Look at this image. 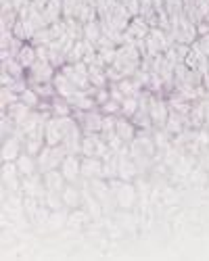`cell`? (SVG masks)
I'll list each match as a JSON object with an SVG mask.
<instances>
[{"instance_id":"39","label":"cell","mask_w":209,"mask_h":261,"mask_svg":"<svg viewBox=\"0 0 209 261\" xmlns=\"http://www.w3.org/2000/svg\"><path fill=\"white\" fill-rule=\"evenodd\" d=\"M15 80H17V77H15V75H11L9 71H3V75H0V82H3V86H11Z\"/></svg>"},{"instance_id":"11","label":"cell","mask_w":209,"mask_h":261,"mask_svg":"<svg viewBox=\"0 0 209 261\" xmlns=\"http://www.w3.org/2000/svg\"><path fill=\"white\" fill-rule=\"evenodd\" d=\"M115 132H117V136L123 140V142H132L134 140V136H136V132H138V127L132 123V119H128V117H123V115H117V121H115Z\"/></svg>"},{"instance_id":"30","label":"cell","mask_w":209,"mask_h":261,"mask_svg":"<svg viewBox=\"0 0 209 261\" xmlns=\"http://www.w3.org/2000/svg\"><path fill=\"white\" fill-rule=\"evenodd\" d=\"M19 100H23L28 107H32V109H38L40 107V102H42V98H40V94L32 88V86H30V88L28 90H23V92H21L19 94Z\"/></svg>"},{"instance_id":"14","label":"cell","mask_w":209,"mask_h":261,"mask_svg":"<svg viewBox=\"0 0 209 261\" xmlns=\"http://www.w3.org/2000/svg\"><path fill=\"white\" fill-rule=\"evenodd\" d=\"M15 165H17V169H19V176H21V178L30 176V173H34V171H38V161H36V157L30 155V153H25V150L17 157Z\"/></svg>"},{"instance_id":"25","label":"cell","mask_w":209,"mask_h":261,"mask_svg":"<svg viewBox=\"0 0 209 261\" xmlns=\"http://www.w3.org/2000/svg\"><path fill=\"white\" fill-rule=\"evenodd\" d=\"M100 36H102L100 19H94V21H88V23H84V40H86V42H90V44H96Z\"/></svg>"},{"instance_id":"22","label":"cell","mask_w":209,"mask_h":261,"mask_svg":"<svg viewBox=\"0 0 209 261\" xmlns=\"http://www.w3.org/2000/svg\"><path fill=\"white\" fill-rule=\"evenodd\" d=\"M17 61H19L21 65H23L25 69H30L32 65L38 61V55H36V46L32 44V42H25V44H23V48H21V50H19V55H17Z\"/></svg>"},{"instance_id":"32","label":"cell","mask_w":209,"mask_h":261,"mask_svg":"<svg viewBox=\"0 0 209 261\" xmlns=\"http://www.w3.org/2000/svg\"><path fill=\"white\" fill-rule=\"evenodd\" d=\"M115 121H117V115H102V125H100V136L107 138L109 134L115 132Z\"/></svg>"},{"instance_id":"24","label":"cell","mask_w":209,"mask_h":261,"mask_svg":"<svg viewBox=\"0 0 209 261\" xmlns=\"http://www.w3.org/2000/svg\"><path fill=\"white\" fill-rule=\"evenodd\" d=\"M117 165H119V157L111 150V153L102 159V178L104 180L117 178Z\"/></svg>"},{"instance_id":"19","label":"cell","mask_w":209,"mask_h":261,"mask_svg":"<svg viewBox=\"0 0 209 261\" xmlns=\"http://www.w3.org/2000/svg\"><path fill=\"white\" fill-rule=\"evenodd\" d=\"M44 19H46V23H57L59 19H63V0H48L46 7H44Z\"/></svg>"},{"instance_id":"5","label":"cell","mask_w":209,"mask_h":261,"mask_svg":"<svg viewBox=\"0 0 209 261\" xmlns=\"http://www.w3.org/2000/svg\"><path fill=\"white\" fill-rule=\"evenodd\" d=\"M149 113L153 119V127H163L170 115V107H167L165 96L159 94H151V105H149Z\"/></svg>"},{"instance_id":"4","label":"cell","mask_w":209,"mask_h":261,"mask_svg":"<svg viewBox=\"0 0 209 261\" xmlns=\"http://www.w3.org/2000/svg\"><path fill=\"white\" fill-rule=\"evenodd\" d=\"M55 73H57V69L50 65V61H42V59H38V61L32 65V67L28 69L25 80H28L30 86H34V84H44V82H53Z\"/></svg>"},{"instance_id":"15","label":"cell","mask_w":209,"mask_h":261,"mask_svg":"<svg viewBox=\"0 0 209 261\" xmlns=\"http://www.w3.org/2000/svg\"><path fill=\"white\" fill-rule=\"evenodd\" d=\"M42 178H44L46 190H57V192H61L63 188H65V184H67V180H65V176L61 173V169H50V171H46V173H42Z\"/></svg>"},{"instance_id":"3","label":"cell","mask_w":209,"mask_h":261,"mask_svg":"<svg viewBox=\"0 0 209 261\" xmlns=\"http://www.w3.org/2000/svg\"><path fill=\"white\" fill-rule=\"evenodd\" d=\"M61 71L65 73L71 80V84H75L80 90H88L92 86L90 77H88V65L84 61H80V63H65L61 67Z\"/></svg>"},{"instance_id":"28","label":"cell","mask_w":209,"mask_h":261,"mask_svg":"<svg viewBox=\"0 0 209 261\" xmlns=\"http://www.w3.org/2000/svg\"><path fill=\"white\" fill-rule=\"evenodd\" d=\"M84 7V0H63V19L80 17V11Z\"/></svg>"},{"instance_id":"20","label":"cell","mask_w":209,"mask_h":261,"mask_svg":"<svg viewBox=\"0 0 209 261\" xmlns=\"http://www.w3.org/2000/svg\"><path fill=\"white\" fill-rule=\"evenodd\" d=\"M67 215H69V209L63 207V209H57V211H50V217H48V230L57 232L61 228H67Z\"/></svg>"},{"instance_id":"29","label":"cell","mask_w":209,"mask_h":261,"mask_svg":"<svg viewBox=\"0 0 209 261\" xmlns=\"http://www.w3.org/2000/svg\"><path fill=\"white\" fill-rule=\"evenodd\" d=\"M136 111H138V96H125L123 102H121V111H119V115L132 119Z\"/></svg>"},{"instance_id":"13","label":"cell","mask_w":209,"mask_h":261,"mask_svg":"<svg viewBox=\"0 0 209 261\" xmlns=\"http://www.w3.org/2000/svg\"><path fill=\"white\" fill-rule=\"evenodd\" d=\"M92 220L90 213L84 209V207H77V209H69V215H67V228H73V230H80L84 228L88 222Z\"/></svg>"},{"instance_id":"38","label":"cell","mask_w":209,"mask_h":261,"mask_svg":"<svg viewBox=\"0 0 209 261\" xmlns=\"http://www.w3.org/2000/svg\"><path fill=\"white\" fill-rule=\"evenodd\" d=\"M195 42H197V46H199V48H201V50H203V53L209 57V34H205V36H199Z\"/></svg>"},{"instance_id":"10","label":"cell","mask_w":209,"mask_h":261,"mask_svg":"<svg viewBox=\"0 0 209 261\" xmlns=\"http://www.w3.org/2000/svg\"><path fill=\"white\" fill-rule=\"evenodd\" d=\"M82 178H86V180L102 178V159H98V157H82Z\"/></svg>"},{"instance_id":"26","label":"cell","mask_w":209,"mask_h":261,"mask_svg":"<svg viewBox=\"0 0 209 261\" xmlns=\"http://www.w3.org/2000/svg\"><path fill=\"white\" fill-rule=\"evenodd\" d=\"M3 71H9V73L15 75V77H25V75H28V69H25L15 57H5V59H3Z\"/></svg>"},{"instance_id":"27","label":"cell","mask_w":209,"mask_h":261,"mask_svg":"<svg viewBox=\"0 0 209 261\" xmlns=\"http://www.w3.org/2000/svg\"><path fill=\"white\" fill-rule=\"evenodd\" d=\"M88 46H90V42H86L84 38H82V40H75L73 48H71L69 55H67V63H80V61L84 59V55H86Z\"/></svg>"},{"instance_id":"17","label":"cell","mask_w":209,"mask_h":261,"mask_svg":"<svg viewBox=\"0 0 209 261\" xmlns=\"http://www.w3.org/2000/svg\"><path fill=\"white\" fill-rule=\"evenodd\" d=\"M107 67H100V65H88V77L94 88H107L109 86V77H107Z\"/></svg>"},{"instance_id":"8","label":"cell","mask_w":209,"mask_h":261,"mask_svg":"<svg viewBox=\"0 0 209 261\" xmlns=\"http://www.w3.org/2000/svg\"><path fill=\"white\" fill-rule=\"evenodd\" d=\"M53 84H55V88H57V94L63 96V98H69V96H73L80 90L75 84H71V80L65 73H63L61 69H57V73L53 77Z\"/></svg>"},{"instance_id":"2","label":"cell","mask_w":209,"mask_h":261,"mask_svg":"<svg viewBox=\"0 0 209 261\" xmlns=\"http://www.w3.org/2000/svg\"><path fill=\"white\" fill-rule=\"evenodd\" d=\"M67 157V150L63 148V144H57V146H50V144H44V148L38 153L36 161H38V171L40 173H46L50 169H59L63 159Z\"/></svg>"},{"instance_id":"37","label":"cell","mask_w":209,"mask_h":261,"mask_svg":"<svg viewBox=\"0 0 209 261\" xmlns=\"http://www.w3.org/2000/svg\"><path fill=\"white\" fill-rule=\"evenodd\" d=\"M109 94H111V98H113V100H117V102H123V98H125V96H123V92L119 90L117 82H111V84H109Z\"/></svg>"},{"instance_id":"1","label":"cell","mask_w":209,"mask_h":261,"mask_svg":"<svg viewBox=\"0 0 209 261\" xmlns=\"http://www.w3.org/2000/svg\"><path fill=\"white\" fill-rule=\"evenodd\" d=\"M109 188L113 192V197H115V203L117 207L121 209H132L138 201V194H136V186L134 182H123L121 178H111L109 180Z\"/></svg>"},{"instance_id":"9","label":"cell","mask_w":209,"mask_h":261,"mask_svg":"<svg viewBox=\"0 0 209 261\" xmlns=\"http://www.w3.org/2000/svg\"><path fill=\"white\" fill-rule=\"evenodd\" d=\"M61 197H63V205H65L67 209H77V207H82V188H80V184L67 182L65 188L61 190Z\"/></svg>"},{"instance_id":"33","label":"cell","mask_w":209,"mask_h":261,"mask_svg":"<svg viewBox=\"0 0 209 261\" xmlns=\"http://www.w3.org/2000/svg\"><path fill=\"white\" fill-rule=\"evenodd\" d=\"M17 100H19V94L13 92L11 88H7V86H3V90H0V102H3V109H9Z\"/></svg>"},{"instance_id":"6","label":"cell","mask_w":209,"mask_h":261,"mask_svg":"<svg viewBox=\"0 0 209 261\" xmlns=\"http://www.w3.org/2000/svg\"><path fill=\"white\" fill-rule=\"evenodd\" d=\"M61 173L65 176L67 182L77 184L82 178V155H67L61 163Z\"/></svg>"},{"instance_id":"23","label":"cell","mask_w":209,"mask_h":261,"mask_svg":"<svg viewBox=\"0 0 209 261\" xmlns=\"http://www.w3.org/2000/svg\"><path fill=\"white\" fill-rule=\"evenodd\" d=\"M188 119H191V125L195 129L205 125V105H203V98L193 102V109H191V113H188Z\"/></svg>"},{"instance_id":"34","label":"cell","mask_w":209,"mask_h":261,"mask_svg":"<svg viewBox=\"0 0 209 261\" xmlns=\"http://www.w3.org/2000/svg\"><path fill=\"white\" fill-rule=\"evenodd\" d=\"M98 109H100V113H102V115H119V111H121V102L109 98L107 102H102Z\"/></svg>"},{"instance_id":"16","label":"cell","mask_w":209,"mask_h":261,"mask_svg":"<svg viewBox=\"0 0 209 261\" xmlns=\"http://www.w3.org/2000/svg\"><path fill=\"white\" fill-rule=\"evenodd\" d=\"M3 111H7V113L15 119V123H17V125H21V123H23V121L28 119V115L32 113V107H28L23 100H17V102H13L9 109H3Z\"/></svg>"},{"instance_id":"35","label":"cell","mask_w":209,"mask_h":261,"mask_svg":"<svg viewBox=\"0 0 209 261\" xmlns=\"http://www.w3.org/2000/svg\"><path fill=\"white\" fill-rule=\"evenodd\" d=\"M111 98V94H109V86L107 88H96V94H94V100H96V105L100 107L102 102H107Z\"/></svg>"},{"instance_id":"18","label":"cell","mask_w":209,"mask_h":261,"mask_svg":"<svg viewBox=\"0 0 209 261\" xmlns=\"http://www.w3.org/2000/svg\"><path fill=\"white\" fill-rule=\"evenodd\" d=\"M98 142H100V132L84 134V138H82V157H96Z\"/></svg>"},{"instance_id":"36","label":"cell","mask_w":209,"mask_h":261,"mask_svg":"<svg viewBox=\"0 0 209 261\" xmlns=\"http://www.w3.org/2000/svg\"><path fill=\"white\" fill-rule=\"evenodd\" d=\"M121 3L125 5V9L130 11V15H132V17L140 15V0H121Z\"/></svg>"},{"instance_id":"7","label":"cell","mask_w":209,"mask_h":261,"mask_svg":"<svg viewBox=\"0 0 209 261\" xmlns=\"http://www.w3.org/2000/svg\"><path fill=\"white\" fill-rule=\"evenodd\" d=\"M140 176L138 165L130 155L119 157V165H117V178H121L123 182H134Z\"/></svg>"},{"instance_id":"21","label":"cell","mask_w":209,"mask_h":261,"mask_svg":"<svg viewBox=\"0 0 209 261\" xmlns=\"http://www.w3.org/2000/svg\"><path fill=\"white\" fill-rule=\"evenodd\" d=\"M50 113L55 117H65V115H71L73 113V107L67 102V98H63V96H55L50 100Z\"/></svg>"},{"instance_id":"31","label":"cell","mask_w":209,"mask_h":261,"mask_svg":"<svg viewBox=\"0 0 209 261\" xmlns=\"http://www.w3.org/2000/svg\"><path fill=\"white\" fill-rule=\"evenodd\" d=\"M44 205H46L50 211H57V209L65 207V205H63L61 192H57V190H46V201H44Z\"/></svg>"},{"instance_id":"12","label":"cell","mask_w":209,"mask_h":261,"mask_svg":"<svg viewBox=\"0 0 209 261\" xmlns=\"http://www.w3.org/2000/svg\"><path fill=\"white\" fill-rule=\"evenodd\" d=\"M23 153V142L15 136L3 138V161H17V157Z\"/></svg>"}]
</instances>
